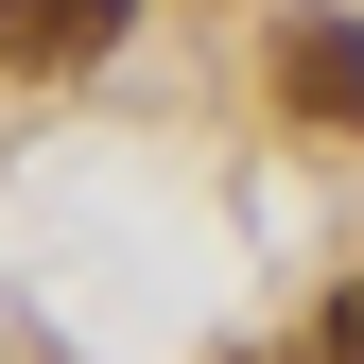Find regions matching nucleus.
I'll use <instances>...</instances> for the list:
<instances>
[{
  "label": "nucleus",
  "mask_w": 364,
  "mask_h": 364,
  "mask_svg": "<svg viewBox=\"0 0 364 364\" xmlns=\"http://www.w3.org/2000/svg\"><path fill=\"white\" fill-rule=\"evenodd\" d=\"M122 18L139 0H0V70H87V53H122Z\"/></svg>",
  "instance_id": "f03ea898"
},
{
  "label": "nucleus",
  "mask_w": 364,
  "mask_h": 364,
  "mask_svg": "<svg viewBox=\"0 0 364 364\" xmlns=\"http://www.w3.org/2000/svg\"><path fill=\"white\" fill-rule=\"evenodd\" d=\"M312 364H364V278L330 295V347H312Z\"/></svg>",
  "instance_id": "7ed1b4c3"
},
{
  "label": "nucleus",
  "mask_w": 364,
  "mask_h": 364,
  "mask_svg": "<svg viewBox=\"0 0 364 364\" xmlns=\"http://www.w3.org/2000/svg\"><path fill=\"white\" fill-rule=\"evenodd\" d=\"M278 105H295V122H330V139H364V18L295 0V18H278Z\"/></svg>",
  "instance_id": "f257e3e1"
}]
</instances>
